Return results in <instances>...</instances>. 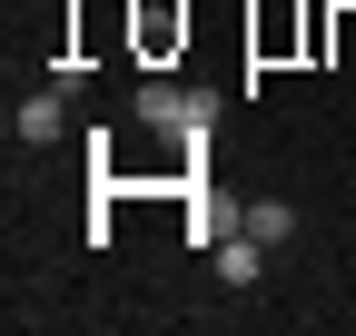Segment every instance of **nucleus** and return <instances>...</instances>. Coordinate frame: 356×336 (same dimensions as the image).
Wrapping results in <instances>:
<instances>
[{"mask_svg":"<svg viewBox=\"0 0 356 336\" xmlns=\"http://www.w3.org/2000/svg\"><path fill=\"white\" fill-rule=\"evenodd\" d=\"M257 258H267V237H257V228L218 237V277H228V287H248V277H257Z\"/></svg>","mask_w":356,"mask_h":336,"instance_id":"obj_3","label":"nucleus"},{"mask_svg":"<svg viewBox=\"0 0 356 336\" xmlns=\"http://www.w3.org/2000/svg\"><path fill=\"white\" fill-rule=\"evenodd\" d=\"M178 40H188V10H178V0H139V50H149V60H168Z\"/></svg>","mask_w":356,"mask_h":336,"instance_id":"obj_2","label":"nucleus"},{"mask_svg":"<svg viewBox=\"0 0 356 336\" xmlns=\"http://www.w3.org/2000/svg\"><path fill=\"white\" fill-rule=\"evenodd\" d=\"M248 228L277 247V237H297V208H287V198H257V208H248Z\"/></svg>","mask_w":356,"mask_h":336,"instance_id":"obj_4","label":"nucleus"},{"mask_svg":"<svg viewBox=\"0 0 356 336\" xmlns=\"http://www.w3.org/2000/svg\"><path fill=\"white\" fill-rule=\"evenodd\" d=\"M60 129H70V90H60V79H50V90H30V99L10 109V139H20V149H50Z\"/></svg>","mask_w":356,"mask_h":336,"instance_id":"obj_1","label":"nucleus"}]
</instances>
